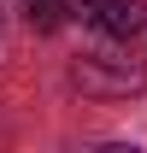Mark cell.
Listing matches in <instances>:
<instances>
[{"instance_id":"1","label":"cell","mask_w":147,"mask_h":153,"mask_svg":"<svg viewBox=\"0 0 147 153\" xmlns=\"http://www.w3.org/2000/svg\"><path fill=\"white\" fill-rule=\"evenodd\" d=\"M71 82L82 88V94L118 100V94H135V88L147 82V59L118 53V47H100V53H82V59L71 65Z\"/></svg>"},{"instance_id":"2","label":"cell","mask_w":147,"mask_h":153,"mask_svg":"<svg viewBox=\"0 0 147 153\" xmlns=\"http://www.w3.org/2000/svg\"><path fill=\"white\" fill-rule=\"evenodd\" d=\"M65 12H71L76 24H88V30H100L106 41H129V36H141V0H65Z\"/></svg>"},{"instance_id":"3","label":"cell","mask_w":147,"mask_h":153,"mask_svg":"<svg viewBox=\"0 0 147 153\" xmlns=\"http://www.w3.org/2000/svg\"><path fill=\"white\" fill-rule=\"evenodd\" d=\"M24 18L36 30H59L65 24V0H24Z\"/></svg>"}]
</instances>
